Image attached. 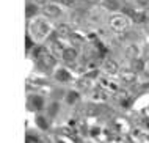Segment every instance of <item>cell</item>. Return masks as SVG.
Listing matches in <instances>:
<instances>
[{"label":"cell","mask_w":149,"mask_h":143,"mask_svg":"<svg viewBox=\"0 0 149 143\" xmlns=\"http://www.w3.org/2000/svg\"><path fill=\"white\" fill-rule=\"evenodd\" d=\"M77 50H75L74 47H66L64 49V52H63V55H61V58L66 61V63H72V61H75L77 60Z\"/></svg>","instance_id":"6"},{"label":"cell","mask_w":149,"mask_h":143,"mask_svg":"<svg viewBox=\"0 0 149 143\" xmlns=\"http://www.w3.org/2000/svg\"><path fill=\"white\" fill-rule=\"evenodd\" d=\"M102 69L107 72V74H116V72L119 71V66H118V63H116L115 60H111V58H108V60H105L104 61V66H102Z\"/></svg>","instance_id":"3"},{"label":"cell","mask_w":149,"mask_h":143,"mask_svg":"<svg viewBox=\"0 0 149 143\" xmlns=\"http://www.w3.org/2000/svg\"><path fill=\"white\" fill-rule=\"evenodd\" d=\"M77 85H79L80 88H85V90H86V88H90V80H88V79H83V80L80 79V80L77 82Z\"/></svg>","instance_id":"18"},{"label":"cell","mask_w":149,"mask_h":143,"mask_svg":"<svg viewBox=\"0 0 149 143\" xmlns=\"http://www.w3.org/2000/svg\"><path fill=\"white\" fill-rule=\"evenodd\" d=\"M36 11H38V8L35 5H31V3H27V18H31Z\"/></svg>","instance_id":"16"},{"label":"cell","mask_w":149,"mask_h":143,"mask_svg":"<svg viewBox=\"0 0 149 143\" xmlns=\"http://www.w3.org/2000/svg\"><path fill=\"white\" fill-rule=\"evenodd\" d=\"M31 47V39H30V36H27V49H30Z\"/></svg>","instance_id":"22"},{"label":"cell","mask_w":149,"mask_h":143,"mask_svg":"<svg viewBox=\"0 0 149 143\" xmlns=\"http://www.w3.org/2000/svg\"><path fill=\"white\" fill-rule=\"evenodd\" d=\"M132 19H134V22H144L146 20V14L144 13H140V11H132Z\"/></svg>","instance_id":"12"},{"label":"cell","mask_w":149,"mask_h":143,"mask_svg":"<svg viewBox=\"0 0 149 143\" xmlns=\"http://www.w3.org/2000/svg\"><path fill=\"white\" fill-rule=\"evenodd\" d=\"M42 13L46 16H49V18H58V16L61 14V10H60L58 5H55V3H47V5L42 6Z\"/></svg>","instance_id":"2"},{"label":"cell","mask_w":149,"mask_h":143,"mask_svg":"<svg viewBox=\"0 0 149 143\" xmlns=\"http://www.w3.org/2000/svg\"><path fill=\"white\" fill-rule=\"evenodd\" d=\"M75 2H77V0H61V3H63V5H68V6L74 5Z\"/></svg>","instance_id":"20"},{"label":"cell","mask_w":149,"mask_h":143,"mask_svg":"<svg viewBox=\"0 0 149 143\" xmlns=\"http://www.w3.org/2000/svg\"><path fill=\"white\" fill-rule=\"evenodd\" d=\"M138 54H140V49H138V46H129L127 49H126V55L129 57L130 60H135V58H138Z\"/></svg>","instance_id":"11"},{"label":"cell","mask_w":149,"mask_h":143,"mask_svg":"<svg viewBox=\"0 0 149 143\" xmlns=\"http://www.w3.org/2000/svg\"><path fill=\"white\" fill-rule=\"evenodd\" d=\"M36 121H38V124H39V126H42V128H47V123H44V121H42V118H38Z\"/></svg>","instance_id":"21"},{"label":"cell","mask_w":149,"mask_h":143,"mask_svg":"<svg viewBox=\"0 0 149 143\" xmlns=\"http://www.w3.org/2000/svg\"><path fill=\"white\" fill-rule=\"evenodd\" d=\"M143 68H144V61L138 60V58L132 60V69H134L135 72H136V71H143Z\"/></svg>","instance_id":"13"},{"label":"cell","mask_w":149,"mask_h":143,"mask_svg":"<svg viewBox=\"0 0 149 143\" xmlns=\"http://www.w3.org/2000/svg\"><path fill=\"white\" fill-rule=\"evenodd\" d=\"M50 32V27H49V24H46L44 20H39V22H36V25H35V33L39 36V38H44L47 33Z\"/></svg>","instance_id":"4"},{"label":"cell","mask_w":149,"mask_h":143,"mask_svg":"<svg viewBox=\"0 0 149 143\" xmlns=\"http://www.w3.org/2000/svg\"><path fill=\"white\" fill-rule=\"evenodd\" d=\"M108 24H110L111 30L118 32V33H121V32H126L127 27H129V20H127L126 16H123V14L111 16L110 20H108Z\"/></svg>","instance_id":"1"},{"label":"cell","mask_w":149,"mask_h":143,"mask_svg":"<svg viewBox=\"0 0 149 143\" xmlns=\"http://www.w3.org/2000/svg\"><path fill=\"white\" fill-rule=\"evenodd\" d=\"M105 97H107L105 91H104V90H100V88L94 93V95H93V99H96V101H104Z\"/></svg>","instance_id":"14"},{"label":"cell","mask_w":149,"mask_h":143,"mask_svg":"<svg viewBox=\"0 0 149 143\" xmlns=\"http://www.w3.org/2000/svg\"><path fill=\"white\" fill-rule=\"evenodd\" d=\"M31 102L35 104V107H36V109H41V107H42V104H44L42 97H39V96H33V97H31Z\"/></svg>","instance_id":"17"},{"label":"cell","mask_w":149,"mask_h":143,"mask_svg":"<svg viewBox=\"0 0 149 143\" xmlns=\"http://www.w3.org/2000/svg\"><path fill=\"white\" fill-rule=\"evenodd\" d=\"M102 5H104V8H107V10H110V11H118L119 10L118 0H102Z\"/></svg>","instance_id":"10"},{"label":"cell","mask_w":149,"mask_h":143,"mask_svg":"<svg viewBox=\"0 0 149 143\" xmlns=\"http://www.w3.org/2000/svg\"><path fill=\"white\" fill-rule=\"evenodd\" d=\"M136 80V72L134 69H130V71H123L121 72V82L126 85H132L134 82Z\"/></svg>","instance_id":"5"},{"label":"cell","mask_w":149,"mask_h":143,"mask_svg":"<svg viewBox=\"0 0 149 143\" xmlns=\"http://www.w3.org/2000/svg\"><path fill=\"white\" fill-rule=\"evenodd\" d=\"M77 99H79V95H77L75 91H71L69 95L66 96V101H68V104H74V102L77 101Z\"/></svg>","instance_id":"15"},{"label":"cell","mask_w":149,"mask_h":143,"mask_svg":"<svg viewBox=\"0 0 149 143\" xmlns=\"http://www.w3.org/2000/svg\"><path fill=\"white\" fill-rule=\"evenodd\" d=\"M39 63L42 64V66H46V68H52V66H55V57L52 55V54H49V52H46L42 57H41V60H38Z\"/></svg>","instance_id":"7"},{"label":"cell","mask_w":149,"mask_h":143,"mask_svg":"<svg viewBox=\"0 0 149 143\" xmlns=\"http://www.w3.org/2000/svg\"><path fill=\"white\" fill-rule=\"evenodd\" d=\"M143 72L149 77V58L144 60V68H143Z\"/></svg>","instance_id":"19"},{"label":"cell","mask_w":149,"mask_h":143,"mask_svg":"<svg viewBox=\"0 0 149 143\" xmlns=\"http://www.w3.org/2000/svg\"><path fill=\"white\" fill-rule=\"evenodd\" d=\"M55 79H57L58 82H69L71 74L66 71V69H58V71L55 72Z\"/></svg>","instance_id":"9"},{"label":"cell","mask_w":149,"mask_h":143,"mask_svg":"<svg viewBox=\"0 0 149 143\" xmlns=\"http://www.w3.org/2000/svg\"><path fill=\"white\" fill-rule=\"evenodd\" d=\"M57 35L63 36V38H68V36L72 35V30H71V27L68 25V24H60V25L57 27Z\"/></svg>","instance_id":"8"}]
</instances>
